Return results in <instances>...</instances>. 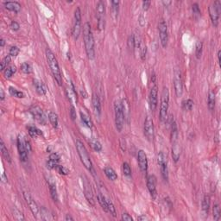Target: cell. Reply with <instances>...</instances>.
<instances>
[{
	"label": "cell",
	"mask_w": 221,
	"mask_h": 221,
	"mask_svg": "<svg viewBox=\"0 0 221 221\" xmlns=\"http://www.w3.org/2000/svg\"><path fill=\"white\" fill-rule=\"evenodd\" d=\"M83 40H84L85 49L88 59L93 60L95 58V49H94V38L92 32L91 24L85 23L83 25Z\"/></svg>",
	"instance_id": "cell-1"
},
{
	"label": "cell",
	"mask_w": 221,
	"mask_h": 221,
	"mask_svg": "<svg viewBox=\"0 0 221 221\" xmlns=\"http://www.w3.org/2000/svg\"><path fill=\"white\" fill-rule=\"evenodd\" d=\"M46 58H47L48 64L49 66V68L54 80L59 86H61L62 85V76H61V69H60V67L58 64L57 59L49 49H46Z\"/></svg>",
	"instance_id": "cell-2"
},
{
	"label": "cell",
	"mask_w": 221,
	"mask_h": 221,
	"mask_svg": "<svg viewBox=\"0 0 221 221\" xmlns=\"http://www.w3.org/2000/svg\"><path fill=\"white\" fill-rule=\"evenodd\" d=\"M76 145V149L78 155L80 156V161L82 164L85 166V168H87L89 171H92V163L91 158L89 156V154L87 152V149L86 148L84 143L80 140H76L75 143Z\"/></svg>",
	"instance_id": "cell-3"
},
{
	"label": "cell",
	"mask_w": 221,
	"mask_h": 221,
	"mask_svg": "<svg viewBox=\"0 0 221 221\" xmlns=\"http://www.w3.org/2000/svg\"><path fill=\"white\" fill-rule=\"evenodd\" d=\"M168 105H169V90L168 87H164L162 92L160 112H159V118H160L161 122L166 121V119L168 118Z\"/></svg>",
	"instance_id": "cell-4"
},
{
	"label": "cell",
	"mask_w": 221,
	"mask_h": 221,
	"mask_svg": "<svg viewBox=\"0 0 221 221\" xmlns=\"http://www.w3.org/2000/svg\"><path fill=\"white\" fill-rule=\"evenodd\" d=\"M151 87L149 93V105L150 110L154 111L157 107L158 104V86L156 84V75L155 73H153L151 75Z\"/></svg>",
	"instance_id": "cell-5"
},
{
	"label": "cell",
	"mask_w": 221,
	"mask_h": 221,
	"mask_svg": "<svg viewBox=\"0 0 221 221\" xmlns=\"http://www.w3.org/2000/svg\"><path fill=\"white\" fill-rule=\"evenodd\" d=\"M114 111H115V125L118 131H121L124 127L125 123V116L123 111L122 103L120 101H116L114 104Z\"/></svg>",
	"instance_id": "cell-6"
},
{
	"label": "cell",
	"mask_w": 221,
	"mask_h": 221,
	"mask_svg": "<svg viewBox=\"0 0 221 221\" xmlns=\"http://www.w3.org/2000/svg\"><path fill=\"white\" fill-rule=\"evenodd\" d=\"M221 13V2L219 0L215 1L209 6V14L211 21L214 27H217L219 24V19Z\"/></svg>",
	"instance_id": "cell-7"
},
{
	"label": "cell",
	"mask_w": 221,
	"mask_h": 221,
	"mask_svg": "<svg viewBox=\"0 0 221 221\" xmlns=\"http://www.w3.org/2000/svg\"><path fill=\"white\" fill-rule=\"evenodd\" d=\"M81 31V11L80 7H77L74 11V19L72 29V35L74 40L79 38Z\"/></svg>",
	"instance_id": "cell-8"
},
{
	"label": "cell",
	"mask_w": 221,
	"mask_h": 221,
	"mask_svg": "<svg viewBox=\"0 0 221 221\" xmlns=\"http://www.w3.org/2000/svg\"><path fill=\"white\" fill-rule=\"evenodd\" d=\"M158 31H159V38L162 48H167L168 42V33L167 23L163 19H161L158 23Z\"/></svg>",
	"instance_id": "cell-9"
},
{
	"label": "cell",
	"mask_w": 221,
	"mask_h": 221,
	"mask_svg": "<svg viewBox=\"0 0 221 221\" xmlns=\"http://www.w3.org/2000/svg\"><path fill=\"white\" fill-rule=\"evenodd\" d=\"M23 197H24V199H25L27 204H28L29 206H30V209H31V213H32L33 215H34V217L35 218V219H42V216H41V211H40V209H39L38 205L36 204V202L35 201L34 199L32 198V196H31L29 193L23 192Z\"/></svg>",
	"instance_id": "cell-10"
},
{
	"label": "cell",
	"mask_w": 221,
	"mask_h": 221,
	"mask_svg": "<svg viewBox=\"0 0 221 221\" xmlns=\"http://www.w3.org/2000/svg\"><path fill=\"white\" fill-rule=\"evenodd\" d=\"M105 13H106V6L103 1H99L96 8V15L98 19V28L99 31L105 29Z\"/></svg>",
	"instance_id": "cell-11"
},
{
	"label": "cell",
	"mask_w": 221,
	"mask_h": 221,
	"mask_svg": "<svg viewBox=\"0 0 221 221\" xmlns=\"http://www.w3.org/2000/svg\"><path fill=\"white\" fill-rule=\"evenodd\" d=\"M144 136L149 141H153L154 136H155V129H154V123L153 119L149 116H147L144 121Z\"/></svg>",
	"instance_id": "cell-12"
},
{
	"label": "cell",
	"mask_w": 221,
	"mask_h": 221,
	"mask_svg": "<svg viewBox=\"0 0 221 221\" xmlns=\"http://www.w3.org/2000/svg\"><path fill=\"white\" fill-rule=\"evenodd\" d=\"M174 87L177 97H181L183 93V84L181 80V73L179 69H175L174 72Z\"/></svg>",
	"instance_id": "cell-13"
},
{
	"label": "cell",
	"mask_w": 221,
	"mask_h": 221,
	"mask_svg": "<svg viewBox=\"0 0 221 221\" xmlns=\"http://www.w3.org/2000/svg\"><path fill=\"white\" fill-rule=\"evenodd\" d=\"M17 150L19 153L20 160L22 162H26L28 161V149L25 145V140L21 136L17 137Z\"/></svg>",
	"instance_id": "cell-14"
},
{
	"label": "cell",
	"mask_w": 221,
	"mask_h": 221,
	"mask_svg": "<svg viewBox=\"0 0 221 221\" xmlns=\"http://www.w3.org/2000/svg\"><path fill=\"white\" fill-rule=\"evenodd\" d=\"M30 112L32 117L42 125H46V117L43 110L37 106H34L30 109Z\"/></svg>",
	"instance_id": "cell-15"
},
{
	"label": "cell",
	"mask_w": 221,
	"mask_h": 221,
	"mask_svg": "<svg viewBox=\"0 0 221 221\" xmlns=\"http://www.w3.org/2000/svg\"><path fill=\"white\" fill-rule=\"evenodd\" d=\"M137 162H138V166H139V168H140L142 173L143 174H146L147 171H148V159H147L146 153L143 149L138 150V153H137Z\"/></svg>",
	"instance_id": "cell-16"
},
{
	"label": "cell",
	"mask_w": 221,
	"mask_h": 221,
	"mask_svg": "<svg viewBox=\"0 0 221 221\" xmlns=\"http://www.w3.org/2000/svg\"><path fill=\"white\" fill-rule=\"evenodd\" d=\"M147 187L149 194L152 196L153 199H156L157 196L156 191V177L154 175H149L147 177Z\"/></svg>",
	"instance_id": "cell-17"
},
{
	"label": "cell",
	"mask_w": 221,
	"mask_h": 221,
	"mask_svg": "<svg viewBox=\"0 0 221 221\" xmlns=\"http://www.w3.org/2000/svg\"><path fill=\"white\" fill-rule=\"evenodd\" d=\"M92 108L94 110V113L97 116H100L101 114V103H100V99H99V96L97 95L96 93H92Z\"/></svg>",
	"instance_id": "cell-18"
},
{
	"label": "cell",
	"mask_w": 221,
	"mask_h": 221,
	"mask_svg": "<svg viewBox=\"0 0 221 221\" xmlns=\"http://www.w3.org/2000/svg\"><path fill=\"white\" fill-rule=\"evenodd\" d=\"M60 159H61V157L57 153H52L49 156V160L47 161V168H49V169H54L55 166L60 162Z\"/></svg>",
	"instance_id": "cell-19"
},
{
	"label": "cell",
	"mask_w": 221,
	"mask_h": 221,
	"mask_svg": "<svg viewBox=\"0 0 221 221\" xmlns=\"http://www.w3.org/2000/svg\"><path fill=\"white\" fill-rule=\"evenodd\" d=\"M84 192H85V196L88 200V202L92 204V206L94 205V200H93V195H92V192L91 186L89 185V183L87 180L84 181Z\"/></svg>",
	"instance_id": "cell-20"
},
{
	"label": "cell",
	"mask_w": 221,
	"mask_h": 221,
	"mask_svg": "<svg viewBox=\"0 0 221 221\" xmlns=\"http://www.w3.org/2000/svg\"><path fill=\"white\" fill-rule=\"evenodd\" d=\"M4 7L11 12H14L15 13H18L21 11V4L16 1H8L4 3Z\"/></svg>",
	"instance_id": "cell-21"
},
{
	"label": "cell",
	"mask_w": 221,
	"mask_h": 221,
	"mask_svg": "<svg viewBox=\"0 0 221 221\" xmlns=\"http://www.w3.org/2000/svg\"><path fill=\"white\" fill-rule=\"evenodd\" d=\"M33 83H34L35 89L39 95H45L47 90H46L45 86L42 81L39 80H34Z\"/></svg>",
	"instance_id": "cell-22"
},
{
	"label": "cell",
	"mask_w": 221,
	"mask_h": 221,
	"mask_svg": "<svg viewBox=\"0 0 221 221\" xmlns=\"http://www.w3.org/2000/svg\"><path fill=\"white\" fill-rule=\"evenodd\" d=\"M48 183L49 186V192L50 195L53 199L54 201H58V194H57V188H56V185L55 183L54 182V181L52 180H48Z\"/></svg>",
	"instance_id": "cell-23"
},
{
	"label": "cell",
	"mask_w": 221,
	"mask_h": 221,
	"mask_svg": "<svg viewBox=\"0 0 221 221\" xmlns=\"http://www.w3.org/2000/svg\"><path fill=\"white\" fill-rule=\"evenodd\" d=\"M0 149H1L2 156H4V159L7 161L9 163H12V157H11V155H10V153L8 151L7 148L5 147V144H4L3 139L0 140Z\"/></svg>",
	"instance_id": "cell-24"
},
{
	"label": "cell",
	"mask_w": 221,
	"mask_h": 221,
	"mask_svg": "<svg viewBox=\"0 0 221 221\" xmlns=\"http://www.w3.org/2000/svg\"><path fill=\"white\" fill-rule=\"evenodd\" d=\"M180 156H181V152H180V146L178 142L172 143V156L174 161L177 162L180 159Z\"/></svg>",
	"instance_id": "cell-25"
},
{
	"label": "cell",
	"mask_w": 221,
	"mask_h": 221,
	"mask_svg": "<svg viewBox=\"0 0 221 221\" xmlns=\"http://www.w3.org/2000/svg\"><path fill=\"white\" fill-rule=\"evenodd\" d=\"M104 173H105V175L106 176L107 178L110 180V181H116V180L118 179V175H117V173L115 172V170L113 169V168H110V167H106V168H105V169H104Z\"/></svg>",
	"instance_id": "cell-26"
},
{
	"label": "cell",
	"mask_w": 221,
	"mask_h": 221,
	"mask_svg": "<svg viewBox=\"0 0 221 221\" xmlns=\"http://www.w3.org/2000/svg\"><path fill=\"white\" fill-rule=\"evenodd\" d=\"M215 92L213 90H211L208 93V98H207V106L211 111H213L215 108Z\"/></svg>",
	"instance_id": "cell-27"
},
{
	"label": "cell",
	"mask_w": 221,
	"mask_h": 221,
	"mask_svg": "<svg viewBox=\"0 0 221 221\" xmlns=\"http://www.w3.org/2000/svg\"><path fill=\"white\" fill-rule=\"evenodd\" d=\"M171 142L172 143L178 142V129L175 121H173L171 124Z\"/></svg>",
	"instance_id": "cell-28"
},
{
	"label": "cell",
	"mask_w": 221,
	"mask_h": 221,
	"mask_svg": "<svg viewBox=\"0 0 221 221\" xmlns=\"http://www.w3.org/2000/svg\"><path fill=\"white\" fill-rule=\"evenodd\" d=\"M210 204H211V199L209 195H206L202 200V210L204 211L205 214H208L210 208Z\"/></svg>",
	"instance_id": "cell-29"
},
{
	"label": "cell",
	"mask_w": 221,
	"mask_h": 221,
	"mask_svg": "<svg viewBox=\"0 0 221 221\" xmlns=\"http://www.w3.org/2000/svg\"><path fill=\"white\" fill-rule=\"evenodd\" d=\"M49 119L50 124L52 125L54 128H58V123H59V120H58V116L55 112L54 111H50L49 113Z\"/></svg>",
	"instance_id": "cell-30"
},
{
	"label": "cell",
	"mask_w": 221,
	"mask_h": 221,
	"mask_svg": "<svg viewBox=\"0 0 221 221\" xmlns=\"http://www.w3.org/2000/svg\"><path fill=\"white\" fill-rule=\"evenodd\" d=\"M161 168V173L162 176L163 178L164 181H168V162H164V163L159 165Z\"/></svg>",
	"instance_id": "cell-31"
},
{
	"label": "cell",
	"mask_w": 221,
	"mask_h": 221,
	"mask_svg": "<svg viewBox=\"0 0 221 221\" xmlns=\"http://www.w3.org/2000/svg\"><path fill=\"white\" fill-rule=\"evenodd\" d=\"M9 92L12 96L15 97V98H18V99H23L25 97V94L23 93V92L18 91V90H16V88L12 87H9Z\"/></svg>",
	"instance_id": "cell-32"
},
{
	"label": "cell",
	"mask_w": 221,
	"mask_h": 221,
	"mask_svg": "<svg viewBox=\"0 0 221 221\" xmlns=\"http://www.w3.org/2000/svg\"><path fill=\"white\" fill-rule=\"evenodd\" d=\"M28 130H29V134L31 137H37L39 136H42V131L39 130L38 128H36L35 126H29Z\"/></svg>",
	"instance_id": "cell-33"
},
{
	"label": "cell",
	"mask_w": 221,
	"mask_h": 221,
	"mask_svg": "<svg viewBox=\"0 0 221 221\" xmlns=\"http://www.w3.org/2000/svg\"><path fill=\"white\" fill-rule=\"evenodd\" d=\"M192 11H193V16L196 21H198L200 16H201V12H200V9L199 7L198 4H194L192 6Z\"/></svg>",
	"instance_id": "cell-34"
},
{
	"label": "cell",
	"mask_w": 221,
	"mask_h": 221,
	"mask_svg": "<svg viewBox=\"0 0 221 221\" xmlns=\"http://www.w3.org/2000/svg\"><path fill=\"white\" fill-rule=\"evenodd\" d=\"M16 72V66H10V67H8L4 71V75L6 79H10V78H12V75H13Z\"/></svg>",
	"instance_id": "cell-35"
},
{
	"label": "cell",
	"mask_w": 221,
	"mask_h": 221,
	"mask_svg": "<svg viewBox=\"0 0 221 221\" xmlns=\"http://www.w3.org/2000/svg\"><path fill=\"white\" fill-rule=\"evenodd\" d=\"M98 202L99 203L100 206L105 212H108V207H107V200L101 194L98 195Z\"/></svg>",
	"instance_id": "cell-36"
},
{
	"label": "cell",
	"mask_w": 221,
	"mask_h": 221,
	"mask_svg": "<svg viewBox=\"0 0 221 221\" xmlns=\"http://www.w3.org/2000/svg\"><path fill=\"white\" fill-rule=\"evenodd\" d=\"M80 119L87 127H88V128L92 127V122L91 118H89L87 115H86L83 112H80Z\"/></svg>",
	"instance_id": "cell-37"
},
{
	"label": "cell",
	"mask_w": 221,
	"mask_h": 221,
	"mask_svg": "<svg viewBox=\"0 0 221 221\" xmlns=\"http://www.w3.org/2000/svg\"><path fill=\"white\" fill-rule=\"evenodd\" d=\"M127 45H128V48L130 50L134 51L135 48H136V39H135V35L133 34L129 35L128 40H127Z\"/></svg>",
	"instance_id": "cell-38"
},
{
	"label": "cell",
	"mask_w": 221,
	"mask_h": 221,
	"mask_svg": "<svg viewBox=\"0 0 221 221\" xmlns=\"http://www.w3.org/2000/svg\"><path fill=\"white\" fill-rule=\"evenodd\" d=\"M213 214H214V220H219L220 219V207L219 204H215L213 208Z\"/></svg>",
	"instance_id": "cell-39"
},
{
	"label": "cell",
	"mask_w": 221,
	"mask_h": 221,
	"mask_svg": "<svg viewBox=\"0 0 221 221\" xmlns=\"http://www.w3.org/2000/svg\"><path fill=\"white\" fill-rule=\"evenodd\" d=\"M202 49H203V43L198 41L196 43V47H195V55H196L197 59H200L201 56Z\"/></svg>",
	"instance_id": "cell-40"
},
{
	"label": "cell",
	"mask_w": 221,
	"mask_h": 221,
	"mask_svg": "<svg viewBox=\"0 0 221 221\" xmlns=\"http://www.w3.org/2000/svg\"><path fill=\"white\" fill-rule=\"evenodd\" d=\"M54 169H55V170H56L60 175H62V176H67V175H68L69 173V170L68 169V168H66V167H64V166L59 165V164H57V165L55 166Z\"/></svg>",
	"instance_id": "cell-41"
},
{
	"label": "cell",
	"mask_w": 221,
	"mask_h": 221,
	"mask_svg": "<svg viewBox=\"0 0 221 221\" xmlns=\"http://www.w3.org/2000/svg\"><path fill=\"white\" fill-rule=\"evenodd\" d=\"M194 106V101L192 99H187L182 102V108L186 110H191Z\"/></svg>",
	"instance_id": "cell-42"
},
{
	"label": "cell",
	"mask_w": 221,
	"mask_h": 221,
	"mask_svg": "<svg viewBox=\"0 0 221 221\" xmlns=\"http://www.w3.org/2000/svg\"><path fill=\"white\" fill-rule=\"evenodd\" d=\"M139 48H140V55H141V58L143 61H145L146 59V54H147V47L143 44L141 42H139L138 44H137Z\"/></svg>",
	"instance_id": "cell-43"
},
{
	"label": "cell",
	"mask_w": 221,
	"mask_h": 221,
	"mask_svg": "<svg viewBox=\"0 0 221 221\" xmlns=\"http://www.w3.org/2000/svg\"><path fill=\"white\" fill-rule=\"evenodd\" d=\"M21 70L23 73L28 74V73H31L32 72V67L29 62H23V64L21 65Z\"/></svg>",
	"instance_id": "cell-44"
},
{
	"label": "cell",
	"mask_w": 221,
	"mask_h": 221,
	"mask_svg": "<svg viewBox=\"0 0 221 221\" xmlns=\"http://www.w3.org/2000/svg\"><path fill=\"white\" fill-rule=\"evenodd\" d=\"M10 62H11V56L10 55L5 56L1 61V71L4 72V70L8 68V65L10 64Z\"/></svg>",
	"instance_id": "cell-45"
},
{
	"label": "cell",
	"mask_w": 221,
	"mask_h": 221,
	"mask_svg": "<svg viewBox=\"0 0 221 221\" xmlns=\"http://www.w3.org/2000/svg\"><path fill=\"white\" fill-rule=\"evenodd\" d=\"M107 207H108V212L110 213L111 216L116 217L117 216V213H116V208H115L114 205L112 204V202L107 200Z\"/></svg>",
	"instance_id": "cell-46"
},
{
	"label": "cell",
	"mask_w": 221,
	"mask_h": 221,
	"mask_svg": "<svg viewBox=\"0 0 221 221\" xmlns=\"http://www.w3.org/2000/svg\"><path fill=\"white\" fill-rule=\"evenodd\" d=\"M123 173L127 177H130L131 176V168H130L129 163H127V162H124L123 163Z\"/></svg>",
	"instance_id": "cell-47"
},
{
	"label": "cell",
	"mask_w": 221,
	"mask_h": 221,
	"mask_svg": "<svg viewBox=\"0 0 221 221\" xmlns=\"http://www.w3.org/2000/svg\"><path fill=\"white\" fill-rule=\"evenodd\" d=\"M90 143H91L92 148L94 149L95 151H97V152H100V151L102 150V145H101V143H100L98 140L91 141Z\"/></svg>",
	"instance_id": "cell-48"
},
{
	"label": "cell",
	"mask_w": 221,
	"mask_h": 221,
	"mask_svg": "<svg viewBox=\"0 0 221 221\" xmlns=\"http://www.w3.org/2000/svg\"><path fill=\"white\" fill-rule=\"evenodd\" d=\"M19 52H20V49L18 47H16V46H12V48L10 49V51H9V55H10L11 57H16V56L18 55Z\"/></svg>",
	"instance_id": "cell-49"
},
{
	"label": "cell",
	"mask_w": 221,
	"mask_h": 221,
	"mask_svg": "<svg viewBox=\"0 0 221 221\" xmlns=\"http://www.w3.org/2000/svg\"><path fill=\"white\" fill-rule=\"evenodd\" d=\"M157 162H158V164H159V165L164 163V162H167V156H165V154H164L162 151H160V152L158 153Z\"/></svg>",
	"instance_id": "cell-50"
},
{
	"label": "cell",
	"mask_w": 221,
	"mask_h": 221,
	"mask_svg": "<svg viewBox=\"0 0 221 221\" xmlns=\"http://www.w3.org/2000/svg\"><path fill=\"white\" fill-rule=\"evenodd\" d=\"M111 5H112V12L115 17H117L118 15V5L119 2L118 1H111Z\"/></svg>",
	"instance_id": "cell-51"
},
{
	"label": "cell",
	"mask_w": 221,
	"mask_h": 221,
	"mask_svg": "<svg viewBox=\"0 0 221 221\" xmlns=\"http://www.w3.org/2000/svg\"><path fill=\"white\" fill-rule=\"evenodd\" d=\"M11 28H12V31H18L20 30V24L16 21H12L11 23Z\"/></svg>",
	"instance_id": "cell-52"
},
{
	"label": "cell",
	"mask_w": 221,
	"mask_h": 221,
	"mask_svg": "<svg viewBox=\"0 0 221 221\" xmlns=\"http://www.w3.org/2000/svg\"><path fill=\"white\" fill-rule=\"evenodd\" d=\"M70 118L72 119L73 121H74L76 119V110H75V108L74 106H71L70 107Z\"/></svg>",
	"instance_id": "cell-53"
},
{
	"label": "cell",
	"mask_w": 221,
	"mask_h": 221,
	"mask_svg": "<svg viewBox=\"0 0 221 221\" xmlns=\"http://www.w3.org/2000/svg\"><path fill=\"white\" fill-rule=\"evenodd\" d=\"M122 220L124 221H133V218L130 216V214H122Z\"/></svg>",
	"instance_id": "cell-54"
},
{
	"label": "cell",
	"mask_w": 221,
	"mask_h": 221,
	"mask_svg": "<svg viewBox=\"0 0 221 221\" xmlns=\"http://www.w3.org/2000/svg\"><path fill=\"white\" fill-rule=\"evenodd\" d=\"M150 4H151V2H150V1H147V0L143 1V9L144 11L149 10V8L150 7Z\"/></svg>",
	"instance_id": "cell-55"
},
{
	"label": "cell",
	"mask_w": 221,
	"mask_h": 221,
	"mask_svg": "<svg viewBox=\"0 0 221 221\" xmlns=\"http://www.w3.org/2000/svg\"><path fill=\"white\" fill-rule=\"evenodd\" d=\"M4 97H5V96H4V90H3V89H0V99L3 101L4 99Z\"/></svg>",
	"instance_id": "cell-56"
},
{
	"label": "cell",
	"mask_w": 221,
	"mask_h": 221,
	"mask_svg": "<svg viewBox=\"0 0 221 221\" xmlns=\"http://www.w3.org/2000/svg\"><path fill=\"white\" fill-rule=\"evenodd\" d=\"M1 178H2V181H4V182H7L8 181L7 177H6V176H5L4 173H3V175H2V176H1Z\"/></svg>",
	"instance_id": "cell-57"
},
{
	"label": "cell",
	"mask_w": 221,
	"mask_h": 221,
	"mask_svg": "<svg viewBox=\"0 0 221 221\" xmlns=\"http://www.w3.org/2000/svg\"><path fill=\"white\" fill-rule=\"evenodd\" d=\"M65 219L67 221H68V220H73V217H71V215H69V214H67L66 215V218H65Z\"/></svg>",
	"instance_id": "cell-58"
},
{
	"label": "cell",
	"mask_w": 221,
	"mask_h": 221,
	"mask_svg": "<svg viewBox=\"0 0 221 221\" xmlns=\"http://www.w3.org/2000/svg\"><path fill=\"white\" fill-rule=\"evenodd\" d=\"M145 219H147V218H146L145 215H141V216H139V217L137 218V220H145Z\"/></svg>",
	"instance_id": "cell-59"
},
{
	"label": "cell",
	"mask_w": 221,
	"mask_h": 221,
	"mask_svg": "<svg viewBox=\"0 0 221 221\" xmlns=\"http://www.w3.org/2000/svg\"><path fill=\"white\" fill-rule=\"evenodd\" d=\"M162 4H163L164 5L167 7L168 5H169V4H171V1H162Z\"/></svg>",
	"instance_id": "cell-60"
},
{
	"label": "cell",
	"mask_w": 221,
	"mask_h": 221,
	"mask_svg": "<svg viewBox=\"0 0 221 221\" xmlns=\"http://www.w3.org/2000/svg\"><path fill=\"white\" fill-rule=\"evenodd\" d=\"M4 44H5V41H4V39L2 38L0 40V46H1V47H4Z\"/></svg>",
	"instance_id": "cell-61"
},
{
	"label": "cell",
	"mask_w": 221,
	"mask_h": 221,
	"mask_svg": "<svg viewBox=\"0 0 221 221\" xmlns=\"http://www.w3.org/2000/svg\"><path fill=\"white\" fill-rule=\"evenodd\" d=\"M220 54H221V51L220 50H219V52H218V61H219V63L220 64Z\"/></svg>",
	"instance_id": "cell-62"
}]
</instances>
